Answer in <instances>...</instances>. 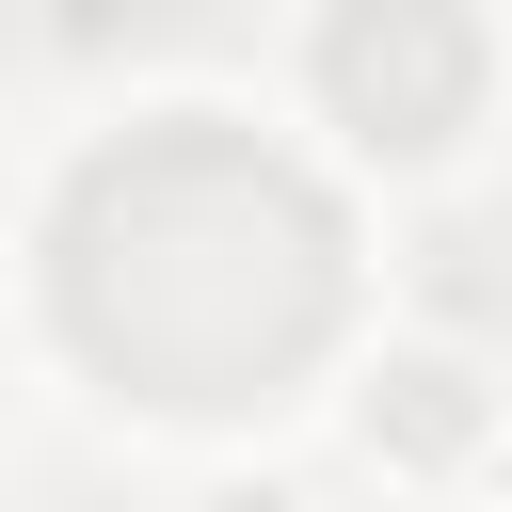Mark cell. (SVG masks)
Here are the masks:
<instances>
[{"label": "cell", "mask_w": 512, "mask_h": 512, "mask_svg": "<svg viewBox=\"0 0 512 512\" xmlns=\"http://www.w3.org/2000/svg\"><path fill=\"white\" fill-rule=\"evenodd\" d=\"M400 96L384 128V176H464L512 112V0H384V64L368 80H304L320 144H368V112Z\"/></svg>", "instance_id": "obj_1"}]
</instances>
